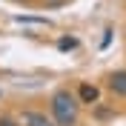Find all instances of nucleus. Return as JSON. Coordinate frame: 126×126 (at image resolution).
<instances>
[{"label":"nucleus","instance_id":"obj_1","mask_svg":"<svg viewBox=\"0 0 126 126\" xmlns=\"http://www.w3.org/2000/svg\"><path fill=\"white\" fill-rule=\"evenodd\" d=\"M52 118L57 126H78L80 118V100L69 89H57L52 94Z\"/></svg>","mask_w":126,"mask_h":126},{"label":"nucleus","instance_id":"obj_2","mask_svg":"<svg viewBox=\"0 0 126 126\" xmlns=\"http://www.w3.org/2000/svg\"><path fill=\"white\" fill-rule=\"evenodd\" d=\"M20 126H57L55 118H46L43 112H34V109H26L20 115Z\"/></svg>","mask_w":126,"mask_h":126},{"label":"nucleus","instance_id":"obj_3","mask_svg":"<svg viewBox=\"0 0 126 126\" xmlns=\"http://www.w3.org/2000/svg\"><path fill=\"white\" fill-rule=\"evenodd\" d=\"M109 89L118 97H126V69H118V72L109 75Z\"/></svg>","mask_w":126,"mask_h":126},{"label":"nucleus","instance_id":"obj_4","mask_svg":"<svg viewBox=\"0 0 126 126\" xmlns=\"http://www.w3.org/2000/svg\"><path fill=\"white\" fill-rule=\"evenodd\" d=\"M97 97H100L97 86H89V83H83V86L78 89V100H80V103H97Z\"/></svg>","mask_w":126,"mask_h":126},{"label":"nucleus","instance_id":"obj_5","mask_svg":"<svg viewBox=\"0 0 126 126\" xmlns=\"http://www.w3.org/2000/svg\"><path fill=\"white\" fill-rule=\"evenodd\" d=\"M0 126H20V120L9 118V115H0Z\"/></svg>","mask_w":126,"mask_h":126},{"label":"nucleus","instance_id":"obj_6","mask_svg":"<svg viewBox=\"0 0 126 126\" xmlns=\"http://www.w3.org/2000/svg\"><path fill=\"white\" fill-rule=\"evenodd\" d=\"M15 3H29V0H15Z\"/></svg>","mask_w":126,"mask_h":126}]
</instances>
